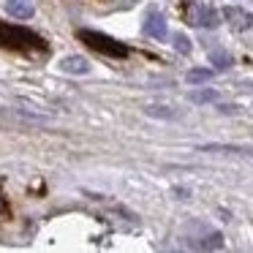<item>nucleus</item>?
Returning a JSON list of instances; mask_svg holds the SVG:
<instances>
[{
  "label": "nucleus",
  "mask_w": 253,
  "mask_h": 253,
  "mask_svg": "<svg viewBox=\"0 0 253 253\" xmlns=\"http://www.w3.org/2000/svg\"><path fill=\"white\" fill-rule=\"evenodd\" d=\"M79 39L87 41L90 46H95V49H101V52H109V55H115V57H123L128 52L126 46H120L115 39H109V36H104V33H95V30H82Z\"/></svg>",
  "instance_id": "1"
},
{
  "label": "nucleus",
  "mask_w": 253,
  "mask_h": 253,
  "mask_svg": "<svg viewBox=\"0 0 253 253\" xmlns=\"http://www.w3.org/2000/svg\"><path fill=\"white\" fill-rule=\"evenodd\" d=\"M220 14H223V19H226V22H229L234 30H248V28L253 25V14L245 11V8H240V6H226Z\"/></svg>",
  "instance_id": "2"
},
{
  "label": "nucleus",
  "mask_w": 253,
  "mask_h": 253,
  "mask_svg": "<svg viewBox=\"0 0 253 253\" xmlns=\"http://www.w3.org/2000/svg\"><path fill=\"white\" fill-rule=\"evenodd\" d=\"M57 66H60L63 74H74V77H84L90 71V63L82 55H66V57H60Z\"/></svg>",
  "instance_id": "3"
},
{
  "label": "nucleus",
  "mask_w": 253,
  "mask_h": 253,
  "mask_svg": "<svg viewBox=\"0 0 253 253\" xmlns=\"http://www.w3.org/2000/svg\"><path fill=\"white\" fill-rule=\"evenodd\" d=\"M144 33L150 36V39H166V19L161 17V14H147V19H144Z\"/></svg>",
  "instance_id": "4"
},
{
  "label": "nucleus",
  "mask_w": 253,
  "mask_h": 253,
  "mask_svg": "<svg viewBox=\"0 0 253 253\" xmlns=\"http://www.w3.org/2000/svg\"><path fill=\"white\" fill-rule=\"evenodd\" d=\"M6 11L11 14L14 19H30L36 8H33L30 0H6Z\"/></svg>",
  "instance_id": "5"
},
{
  "label": "nucleus",
  "mask_w": 253,
  "mask_h": 253,
  "mask_svg": "<svg viewBox=\"0 0 253 253\" xmlns=\"http://www.w3.org/2000/svg\"><path fill=\"white\" fill-rule=\"evenodd\" d=\"M191 19H193V25H202V28H215L218 25V11H212L207 6H196L191 11Z\"/></svg>",
  "instance_id": "6"
},
{
  "label": "nucleus",
  "mask_w": 253,
  "mask_h": 253,
  "mask_svg": "<svg viewBox=\"0 0 253 253\" xmlns=\"http://www.w3.org/2000/svg\"><path fill=\"white\" fill-rule=\"evenodd\" d=\"M144 115H147V117H158V120H177L180 112H174L171 106H166V104H147V106H144Z\"/></svg>",
  "instance_id": "7"
},
{
  "label": "nucleus",
  "mask_w": 253,
  "mask_h": 253,
  "mask_svg": "<svg viewBox=\"0 0 253 253\" xmlns=\"http://www.w3.org/2000/svg\"><path fill=\"white\" fill-rule=\"evenodd\" d=\"M191 101H193V104H215V101H218V90H212V87L193 90V93H191Z\"/></svg>",
  "instance_id": "8"
},
{
  "label": "nucleus",
  "mask_w": 253,
  "mask_h": 253,
  "mask_svg": "<svg viewBox=\"0 0 253 253\" xmlns=\"http://www.w3.org/2000/svg\"><path fill=\"white\" fill-rule=\"evenodd\" d=\"M185 79H188V84H204V82L212 79V71H210V68H191V71L185 74Z\"/></svg>",
  "instance_id": "9"
},
{
  "label": "nucleus",
  "mask_w": 253,
  "mask_h": 253,
  "mask_svg": "<svg viewBox=\"0 0 253 253\" xmlns=\"http://www.w3.org/2000/svg\"><path fill=\"white\" fill-rule=\"evenodd\" d=\"M174 49L177 52H182V55H188V52H191V41H188V36L185 33H174Z\"/></svg>",
  "instance_id": "10"
},
{
  "label": "nucleus",
  "mask_w": 253,
  "mask_h": 253,
  "mask_svg": "<svg viewBox=\"0 0 253 253\" xmlns=\"http://www.w3.org/2000/svg\"><path fill=\"white\" fill-rule=\"evenodd\" d=\"M196 248H204V251H212V248H223V237L220 234H210L204 242H199Z\"/></svg>",
  "instance_id": "11"
},
{
  "label": "nucleus",
  "mask_w": 253,
  "mask_h": 253,
  "mask_svg": "<svg viewBox=\"0 0 253 253\" xmlns=\"http://www.w3.org/2000/svg\"><path fill=\"white\" fill-rule=\"evenodd\" d=\"M210 60H212L218 68H229L231 66V57L226 55V52H212V55H210Z\"/></svg>",
  "instance_id": "12"
},
{
  "label": "nucleus",
  "mask_w": 253,
  "mask_h": 253,
  "mask_svg": "<svg viewBox=\"0 0 253 253\" xmlns=\"http://www.w3.org/2000/svg\"><path fill=\"white\" fill-rule=\"evenodd\" d=\"M218 112H223V115H237V112H240V106H237V104H220Z\"/></svg>",
  "instance_id": "13"
}]
</instances>
